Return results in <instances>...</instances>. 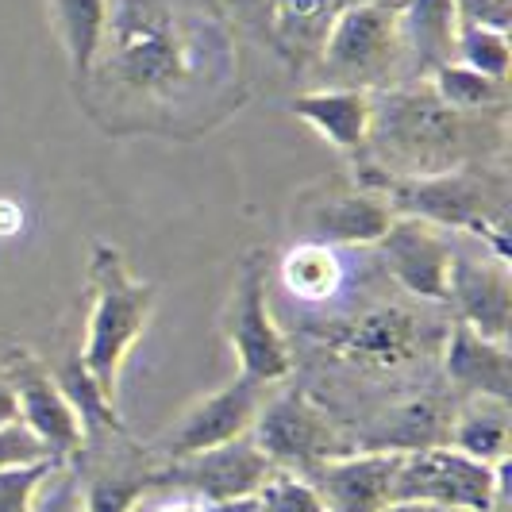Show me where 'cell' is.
<instances>
[{
    "label": "cell",
    "instance_id": "6da1fadb",
    "mask_svg": "<svg viewBox=\"0 0 512 512\" xmlns=\"http://www.w3.org/2000/svg\"><path fill=\"white\" fill-rule=\"evenodd\" d=\"M231 62L235 47L212 0H108L93 74L128 101L185 104L224 85Z\"/></svg>",
    "mask_w": 512,
    "mask_h": 512
},
{
    "label": "cell",
    "instance_id": "7a4b0ae2",
    "mask_svg": "<svg viewBox=\"0 0 512 512\" xmlns=\"http://www.w3.org/2000/svg\"><path fill=\"white\" fill-rule=\"evenodd\" d=\"M505 147V108L459 112L428 81L374 93L366 151L389 178H432L466 170Z\"/></svg>",
    "mask_w": 512,
    "mask_h": 512
},
{
    "label": "cell",
    "instance_id": "3957f363",
    "mask_svg": "<svg viewBox=\"0 0 512 512\" xmlns=\"http://www.w3.org/2000/svg\"><path fill=\"white\" fill-rule=\"evenodd\" d=\"M154 316V285L131 278L124 255L112 243H93L89 255V320L77 351L81 366L116 405L120 374Z\"/></svg>",
    "mask_w": 512,
    "mask_h": 512
},
{
    "label": "cell",
    "instance_id": "277c9868",
    "mask_svg": "<svg viewBox=\"0 0 512 512\" xmlns=\"http://www.w3.org/2000/svg\"><path fill=\"white\" fill-rule=\"evenodd\" d=\"M382 197L393 205L397 216H416L443 231H466L486 243L489 255L509 262L505 181L474 174V170H451V174H432V178H389Z\"/></svg>",
    "mask_w": 512,
    "mask_h": 512
},
{
    "label": "cell",
    "instance_id": "5b68a950",
    "mask_svg": "<svg viewBox=\"0 0 512 512\" xmlns=\"http://www.w3.org/2000/svg\"><path fill=\"white\" fill-rule=\"evenodd\" d=\"M401 4H347L335 12L328 39L316 54L324 89H382L401 58Z\"/></svg>",
    "mask_w": 512,
    "mask_h": 512
},
{
    "label": "cell",
    "instance_id": "8992f818",
    "mask_svg": "<svg viewBox=\"0 0 512 512\" xmlns=\"http://www.w3.org/2000/svg\"><path fill=\"white\" fill-rule=\"evenodd\" d=\"M251 439L274 470H293L305 478L316 466L355 451L328 409L305 389H282L278 397H266L251 424Z\"/></svg>",
    "mask_w": 512,
    "mask_h": 512
},
{
    "label": "cell",
    "instance_id": "52a82bcc",
    "mask_svg": "<svg viewBox=\"0 0 512 512\" xmlns=\"http://www.w3.org/2000/svg\"><path fill=\"white\" fill-rule=\"evenodd\" d=\"M505 466H486L455 447H424L401 455L393 501H424L455 512H505Z\"/></svg>",
    "mask_w": 512,
    "mask_h": 512
},
{
    "label": "cell",
    "instance_id": "ba28073f",
    "mask_svg": "<svg viewBox=\"0 0 512 512\" xmlns=\"http://www.w3.org/2000/svg\"><path fill=\"white\" fill-rule=\"evenodd\" d=\"M443 335L432 332L428 320H420L412 308L378 305L328 324L320 332V343L328 355L355 366V370L389 374V370H405L412 362L428 359V351Z\"/></svg>",
    "mask_w": 512,
    "mask_h": 512
},
{
    "label": "cell",
    "instance_id": "9c48e42d",
    "mask_svg": "<svg viewBox=\"0 0 512 512\" xmlns=\"http://www.w3.org/2000/svg\"><path fill=\"white\" fill-rule=\"evenodd\" d=\"M228 343L239 362L243 378H255L262 385L285 382L293 374V351L289 339L282 335L274 312H270V297H266V270L262 258L251 255L235 293L228 305Z\"/></svg>",
    "mask_w": 512,
    "mask_h": 512
},
{
    "label": "cell",
    "instance_id": "30bf717a",
    "mask_svg": "<svg viewBox=\"0 0 512 512\" xmlns=\"http://www.w3.org/2000/svg\"><path fill=\"white\" fill-rule=\"evenodd\" d=\"M0 374L8 378L12 393H16V409H20V424L31 436L47 447L54 462H70L85 451V424L70 397L62 393V385L47 370V362H39L27 347H12Z\"/></svg>",
    "mask_w": 512,
    "mask_h": 512
},
{
    "label": "cell",
    "instance_id": "8fae6325",
    "mask_svg": "<svg viewBox=\"0 0 512 512\" xmlns=\"http://www.w3.org/2000/svg\"><path fill=\"white\" fill-rule=\"evenodd\" d=\"M266 401V385L255 378H231L228 385H220L216 393L201 397L193 409H185L178 424L158 439V459L162 462H178L189 455H201L212 447H224L231 439L251 436V424H255L258 409Z\"/></svg>",
    "mask_w": 512,
    "mask_h": 512
},
{
    "label": "cell",
    "instance_id": "7c38bea8",
    "mask_svg": "<svg viewBox=\"0 0 512 512\" xmlns=\"http://www.w3.org/2000/svg\"><path fill=\"white\" fill-rule=\"evenodd\" d=\"M274 474L270 459L255 447V439H231L224 447H212L201 455H189L178 462H162L158 489L174 486L197 501H231V497H255L262 482Z\"/></svg>",
    "mask_w": 512,
    "mask_h": 512
},
{
    "label": "cell",
    "instance_id": "4fadbf2b",
    "mask_svg": "<svg viewBox=\"0 0 512 512\" xmlns=\"http://www.w3.org/2000/svg\"><path fill=\"white\" fill-rule=\"evenodd\" d=\"M374 247L382 251L389 274L405 293H412L416 301L447 305L451 262H455V247L447 243V231L424 224L416 216H397Z\"/></svg>",
    "mask_w": 512,
    "mask_h": 512
},
{
    "label": "cell",
    "instance_id": "5bb4252c",
    "mask_svg": "<svg viewBox=\"0 0 512 512\" xmlns=\"http://www.w3.org/2000/svg\"><path fill=\"white\" fill-rule=\"evenodd\" d=\"M447 305H455L462 328L486 335L493 343H509L512 328V282L509 262L497 255H462L455 251Z\"/></svg>",
    "mask_w": 512,
    "mask_h": 512
},
{
    "label": "cell",
    "instance_id": "9a60e30c",
    "mask_svg": "<svg viewBox=\"0 0 512 512\" xmlns=\"http://www.w3.org/2000/svg\"><path fill=\"white\" fill-rule=\"evenodd\" d=\"M397 220L393 205L374 189H316L308 193L305 231L308 243L328 247H374Z\"/></svg>",
    "mask_w": 512,
    "mask_h": 512
},
{
    "label": "cell",
    "instance_id": "2e32d148",
    "mask_svg": "<svg viewBox=\"0 0 512 512\" xmlns=\"http://www.w3.org/2000/svg\"><path fill=\"white\" fill-rule=\"evenodd\" d=\"M397 451H347L308 474L328 512H385L393 505Z\"/></svg>",
    "mask_w": 512,
    "mask_h": 512
},
{
    "label": "cell",
    "instance_id": "e0dca14e",
    "mask_svg": "<svg viewBox=\"0 0 512 512\" xmlns=\"http://www.w3.org/2000/svg\"><path fill=\"white\" fill-rule=\"evenodd\" d=\"M443 370L470 397H497V401L512 397L509 347L470 332L462 324H451L443 335Z\"/></svg>",
    "mask_w": 512,
    "mask_h": 512
},
{
    "label": "cell",
    "instance_id": "ac0fdd59",
    "mask_svg": "<svg viewBox=\"0 0 512 512\" xmlns=\"http://www.w3.org/2000/svg\"><path fill=\"white\" fill-rule=\"evenodd\" d=\"M293 116L305 120L324 143L335 151L359 154L366 151L370 116H374V93L366 89H312L293 101Z\"/></svg>",
    "mask_w": 512,
    "mask_h": 512
},
{
    "label": "cell",
    "instance_id": "d6986e66",
    "mask_svg": "<svg viewBox=\"0 0 512 512\" xmlns=\"http://www.w3.org/2000/svg\"><path fill=\"white\" fill-rule=\"evenodd\" d=\"M401 58H412L416 81H428L439 66L455 62L459 20L451 0H401Z\"/></svg>",
    "mask_w": 512,
    "mask_h": 512
},
{
    "label": "cell",
    "instance_id": "ffe728a7",
    "mask_svg": "<svg viewBox=\"0 0 512 512\" xmlns=\"http://www.w3.org/2000/svg\"><path fill=\"white\" fill-rule=\"evenodd\" d=\"M512 443V416L509 401L497 397H466L459 409L451 412L447 428V447H455L470 459L486 466H505Z\"/></svg>",
    "mask_w": 512,
    "mask_h": 512
},
{
    "label": "cell",
    "instance_id": "44dd1931",
    "mask_svg": "<svg viewBox=\"0 0 512 512\" xmlns=\"http://www.w3.org/2000/svg\"><path fill=\"white\" fill-rule=\"evenodd\" d=\"M278 278H282V289L301 301V305H328L339 297V289L347 282V266H343V255L328 247V243H293L289 251L278 262Z\"/></svg>",
    "mask_w": 512,
    "mask_h": 512
},
{
    "label": "cell",
    "instance_id": "7402d4cb",
    "mask_svg": "<svg viewBox=\"0 0 512 512\" xmlns=\"http://www.w3.org/2000/svg\"><path fill=\"white\" fill-rule=\"evenodd\" d=\"M162 462L143 455V459H116L97 466L81 486V505L85 512H135L143 497L158 489Z\"/></svg>",
    "mask_w": 512,
    "mask_h": 512
},
{
    "label": "cell",
    "instance_id": "603a6c76",
    "mask_svg": "<svg viewBox=\"0 0 512 512\" xmlns=\"http://www.w3.org/2000/svg\"><path fill=\"white\" fill-rule=\"evenodd\" d=\"M51 4V20L54 31L66 47L70 58V70L74 81L85 85L93 66H97V54L104 43V27H108V0H47Z\"/></svg>",
    "mask_w": 512,
    "mask_h": 512
},
{
    "label": "cell",
    "instance_id": "cb8c5ba5",
    "mask_svg": "<svg viewBox=\"0 0 512 512\" xmlns=\"http://www.w3.org/2000/svg\"><path fill=\"white\" fill-rule=\"evenodd\" d=\"M447 428H451V416L439 409L436 397H412L385 416V428L366 439L362 451L409 455V451H424V447H443Z\"/></svg>",
    "mask_w": 512,
    "mask_h": 512
},
{
    "label": "cell",
    "instance_id": "d4e9b609",
    "mask_svg": "<svg viewBox=\"0 0 512 512\" xmlns=\"http://www.w3.org/2000/svg\"><path fill=\"white\" fill-rule=\"evenodd\" d=\"M339 4L335 0H274V35L289 54H320Z\"/></svg>",
    "mask_w": 512,
    "mask_h": 512
},
{
    "label": "cell",
    "instance_id": "484cf974",
    "mask_svg": "<svg viewBox=\"0 0 512 512\" xmlns=\"http://www.w3.org/2000/svg\"><path fill=\"white\" fill-rule=\"evenodd\" d=\"M428 85L439 101L459 108V112H497L509 104V81H493L462 62L439 66L436 74L428 77Z\"/></svg>",
    "mask_w": 512,
    "mask_h": 512
},
{
    "label": "cell",
    "instance_id": "4316f807",
    "mask_svg": "<svg viewBox=\"0 0 512 512\" xmlns=\"http://www.w3.org/2000/svg\"><path fill=\"white\" fill-rule=\"evenodd\" d=\"M455 62L493 77V81H509V66H512L509 35L505 31H486V27H459Z\"/></svg>",
    "mask_w": 512,
    "mask_h": 512
},
{
    "label": "cell",
    "instance_id": "83f0119b",
    "mask_svg": "<svg viewBox=\"0 0 512 512\" xmlns=\"http://www.w3.org/2000/svg\"><path fill=\"white\" fill-rule=\"evenodd\" d=\"M255 497L262 512H328L320 489L305 474H293V470H274Z\"/></svg>",
    "mask_w": 512,
    "mask_h": 512
},
{
    "label": "cell",
    "instance_id": "f1b7e54d",
    "mask_svg": "<svg viewBox=\"0 0 512 512\" xmlns=\"http://www.w3.org/2000/svg\"><path fill=\"white\" fill-rule=\"evenodd\" d=\"M62 462L39 459L27 462V466H8L0 470V512H35L39 505V493L47 489L54 474H58Z\"/></svg>",
    "mask_w": 512,
    "mask_h": 512
},
{
    "label": "cell",
    "instance_id": "f546056e",
    "mask_svg": "<svg viewBox=\"0 0 512 512\" xmlns=\"http://www.w3.org/2000/svg\"><path fill=\"white\" fill-rule=\"evenodd\" d=\"M459 27H486V31H505L512 27V0H451Z\"/></svg>",
    "mask_w": 512,
    "mask_h": 512
},
{
    "label": "cell",
    "instance_id": "4dcf8cb0",
    "mask_svg": "<svg viewBox=\"0 0 512 512\" xmlns=\"http://www.w3.org/2000/svg\"><path fill=\"white\" fill-rule=\"evenodd\" d=\"M39 459H51V455H47V447L31 436L20 420L0 428V470L27 466V462H39Z\"/></svg>",
    "mask_w": 512,
    "mask_h": 512
},
{
    "label": "cell",
    "instance_id": "1f68e13d",
    "mask_svg": "<svg viewBox=\"0 0 512 512\" xmlns=\"http://www.w3.org/2000/svg\"><path fill=\"white\" fill-rule=\"evenodd\" d=\"M35 512H85L77 478H58V474H54L51 482H47V489L39 493V505H35Z\"/></svg>",
    "mask_w": 512,
    "mask_h": 512
},
{
    "label": "cell",
    "instance_id": "d6a6232c",
    "mask_svg": "<svg viewBox=\"0 0 512 512\" xmlns=\"http://www.w3.org/2000/svg\"><path fill=\"white\" fill-rule=\"evenodd\" d=\"M20 228H24V212H20V205L8 201V197H0V239H12Z\"/></svg>",
    "mask_w": 512,
    "mask_h": 512
},
{
    "label": "cell",
    "instance_id": "836d02e7",
    "mask_svg": "<svg viewBox=\"0 0 512 512\" xmlns=\"http://www.w3.org/2000/svg\"><path fill=\"white\" fill-rule=\"evenodd\" d=\"M16 420H20V409H16V393H12L8 378L0 374V428H4V424H16Z\"/></svg>",
    "mask_w": 512,
    "mask_h": 512
},
{
    "label": "cell",
    "instance_id": "e575fe53",
    "mask_svg": "<svg viewBox=\"0 0 512 512\" xmlns=\"http://www.w3.org/2000/svg\"><path fill=\"white\" fill-rule=\"evenodd\" d=\"M205 512H262L258 497H231V501H212L205 505Z\"/></svg>",
    "mask_w": 512,
    "mask_h": 512
},
{
    "label": "cell",
    "instance_id": "d590c367",
    "mask_svg": "<svg viewBox=\"0 0 512 512\" xmlns=\"http://www.w3.org/2000/svg\"><path fill=\"white\" fill-rule=\"evenodd\" d=\"M154 512H205V501H197V497H189V493H178L174 501L158 505Z\"/></svg>",
    "mask_w": 512,
    "mask_h": 512
},
{
    "label": "cell",
    "instance_id": "8d00e7d4",
    "mask_svg": "<svg viewBox=\"0 0 512 512\" xmlns=\"http://www.w3.org/2000/svg\"><path fill=\"white\" fill-rule=\"evenodd\" d=\"M385 512H455V509H439V505H424V501H393Z\"/></svg>",
    "mask_w": 512,
    "mask_h": 512
},
{
    "label": "cell",
    "instance_id": "74e56055",
    "mask_svg": "<svg viewBox=\"0 0 512 512\" xmlns=\"http://www.w3.org/2000/svg\"><path fill=\"white\" fill-rule=\"evenodd\" d=\"M231 4H239L243 12H247V8H274V0H231Z\"/></svg>",
    "mask_w": 512,
    "mask_h": 512
}]
</instances>
